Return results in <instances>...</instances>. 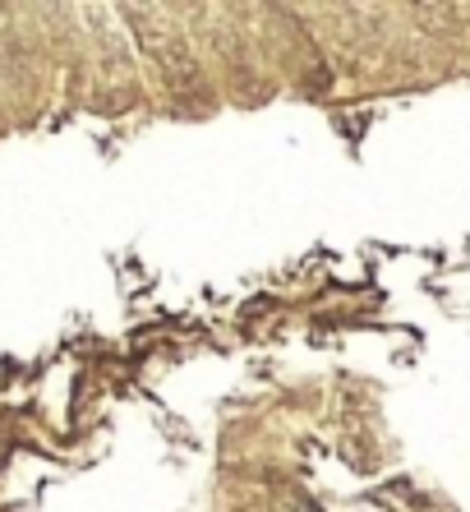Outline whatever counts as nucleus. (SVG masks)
<instances>
[{
	"label": "nucleus",
	"instance_id": "f257e3e1",
	"mask_svg": "<svg viewBox=\"0 0 470 512\" xmlns=\"http://www.w3.org/2000/svg\"><path fill=\"white\" fill-rule=\"evenodd\" d=\"M291 512H323V508H318V503H305V499H300V503H295Z\"/></svg>",
	"mask_w": 470,
	"mask_h": 512
}]
</instances>
